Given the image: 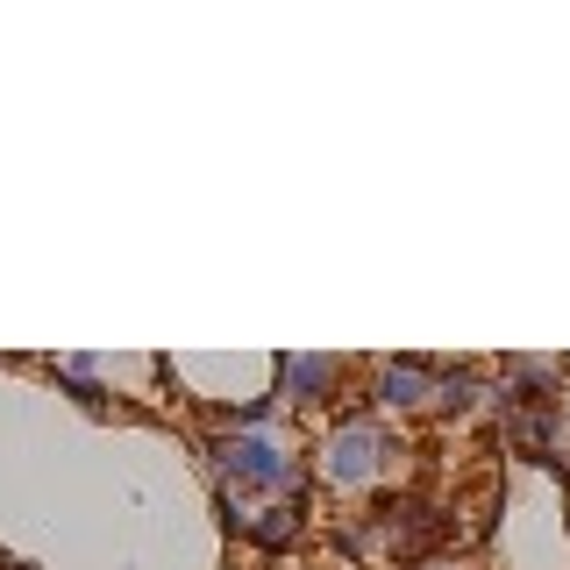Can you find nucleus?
I'll return each instance as SVG.
<instances>
[{
  "instance_id": "nucleus-6",
  "label": "nucleus",
  "mask_w": 570,
  "mask_h": 570,
  "mask_svg": "<svg viewBox=\"0 0 570 570\" xmlns=\"http://www.w3.org/2000/svg\"><path fill=\"white\" fill-rule=\"evenodd\" d=\"M471 400H478V379H471V371H456V379L442 385V406H450V414H463Z\"/></svg>"
},
{
  "instance_id": "nucleus-5",
  "label": "nucleus",
  "mask_w": 570,
  "mask_h": 570,
  "mask_svg": "<svg viewBox=\"0 0 570 570\" xmlns=\"http://www.w3.org/2000/svg\"><path fill=\"white\" fill-rule=\"evenodd\" d=\"M299 534V507H272L264 521H249V542H264V549H285Z\"/></svg>"
},
{
  "instance_id": "nucleus-2",
  "label": "nucleus",
  "mask_w": 570,
  "mask_h": 570,
  "mask_svg": "<svg viewBox=\"0 0 570 570\" xmlns=\"http://www.w3.org/2000/svg\"><path fill=\"white\" fill-rule=\"evenodd\" d=\"M379 456H385V435L371 421H350V428H335V442H328V478L335 485H364V478L379 471Z\"/></svg>"
},
{
  "instance_id": "nucleus-3",
  "label": "nucleus",
  "mask_w": 570,
  "mask_h": 570,
  "mask_svg": "<svg viewBox=\"0 0 570 570\" xmlns=\"http://www.w3.org/2000/svg\"><path fill=\"white\" fill-rule=\"evenodd\" d=\"M328 385H335V364L328 356H285V371H278V392L293 406H314V400H328Z\"/></svg>"
},
{
  "instance_id": "nucleus-4",
  "label": "nucleus",
  "mask_w": 570,
  "mask_h": 570,
  "mask_svg": "<svg viewBox=\"0 0 570 570\" xmlns=\"http://www.w3.org/2000/svg\"><path fill=\"white\" fill-rule=\"evenodd\" d=\"M379 400H385V406H421V400H428V371H421V364H392L385 385H379Z\"/></svg>"
},
{
  "instance_id": "nucleus-1",
  "label": "nucleus",
  "mask_w": 570,
  "mask_h": 570,
  "mask_svg": "<svg viewBox=\"0 0 570 570\" xmlns=\"http://www.w3.org/2000/svg\"><path fill=\"white\" fill-rule=\"evenodd\" d=\"M222 471H228V485H249V492H272L293 478V463H285L264 435H228L222 442Z\"/></svg>"
}]
</instances>
